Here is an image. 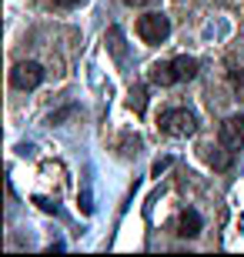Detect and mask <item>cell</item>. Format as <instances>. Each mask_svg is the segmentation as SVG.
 I'll return each instance as SVG.
<instances>
[{"label":"cell","instance_id":"cell-6","mask_svg":"<svg viewBox=\"0 0 244 257\" xmlns=\"http://www.w3.org/2000/svg\"><path fill=\"white\" fill-rule=\"evenodd\" d=\"M150 84H157V87H171V84H178V74H174V64H154L150 67V74H147Z\"/></svg>","mask_w":244,"mask_h":257},{"label":"cell","instance_id":"cell-1","mask_svg":"<svg viewBox=\"0 0 244 257\" xmlns=\"http://www.w3.org/2000/svg\"><path fill=\"white\" fill-rule=\"evenodd\" d=\"M160 134H168V137H191L197 131V117L184 107H174V110H164L157 120Z\"/></svg>","mask_w":244,"mask_h":257},{"label":"cell","instance_id":"cell-7","mask_svg":"<svg viewBox=\"0 0 244 257\" xmlns=\"http://www.w3.org/2000/svg\"><path fill=\"white\" fill-rule=\"evenodd\" d=\"M171 64H174L178 80H191V77H197V60L194 57H174Z\"/></svg>","mask_w":244,"mask_h":257},{"label":"cell","instance_id":"cell-4","mask_svg":"<svg viewBox=\"0 0 244 257\" xmlns=\"http://www.w3.org/2000/svg\"><path fill=\"white\" fill-rule=\"evenodd\" d=\"M217 141H221V147H227V151H237L244 144V117H227L224 124L217 127Z\"/></svg>","mask_w":244,"mask_h":257},{"label":"cell","instance_id":"cell-2","mask_svg":"<svg viewBox=\"0 0 244 257\" xmlns=\"http://www.w3.org/2000/svg\"><path fill=\"white\" fill-rule=\"evenodd\" d=\"M137 37L144 44H164L171 37V17H164V14H144V17H137Z\"/></svg>","mask_w":244,"mask_h":257},{"label":"cell","instance_id":"cell-11","mask_svg":"<svg viewBox=\"0 0 244 257\" xmlns=\"http://www.w3.org/2000/svg\"><path fill=\"white\" fill-rule=\"evenodd\" d=\"M124 4H127V7H147L150 0H124Z\"/></svg>","mask_w":244,"mask_h":257},{"label":"cell","instance_id":"cell-10","mask_svg":"<svg viewBox=\"0 0 244 257\" xmlns=\"http://www.w3.org/2000/svg\"><path fill=\"white\" fill-rule=\"evenodd\" d=\"M57 7H64V10H70V7H77V4H80V0H54Z\"/></svg>","mask_w":244,"mask_h":257},{"label":"cell","instance_id":"cell-3","mask_svg":"<svg viewBox=\"0 0 244 257\" xmlns=\"http://www.w3.org/2000/svg\"><path fill=\"white\" fill-rule=\"evenodd\" d=\"M10 84L17 87V90H34V87L44 84V67L37 60H20L10 70Z\"/></svg>","mask_w":244,"mask_h":257},{"label":"cell","instance_id":"cell-8","mask_svg":"<svg viewBox=\"0 0 244 257\" xmlns=\"http://www.w3.org/2000/svg\"><path fill=\"white\" fill-rule=\"evenodd\" d=\"M127 104H131L134 114H144V107H147V90H144V87H134V90H131V100H127Z\"/></svg>","mask_w":244,"mask_h":257},{"label":"cell","instance_id":"cell-5","mask_svg":"<svg viewBox=\"0 0 244 257\" xmlns=\"http://www.w3.org/2000/svg\"><path fill=\"white\" fill-rule=\"evenodd\" d=\"M178 234L181 237H197V234H201V214H197V210H181Z\"/></svg>","mask_w":244,"mask_h":257},{"label":"cell","instance_id":"cell-9","mask_svg":"<svg viewBox=\"0 0 244 257\" xmlns=\"http://www.w3.org/2000/svg\"><path fill=\"white\" fill-rule=\"evenodd\" d=\"M204 157H207V164H214L217 171L231 167V157H227V154H221V151H214V147H207V151H204Z\"/></svg>","mask_w":244,"mask_h":257}]
</instances>
